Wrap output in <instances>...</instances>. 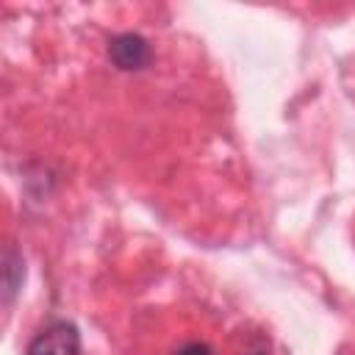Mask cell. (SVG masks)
I'll return each mask as SVG.
<instances>
[{"instance_id":"obj_1","label":"cell","mask_w":355,"mask_h":355,"mask_svg":"<svg viewBox=\"0 0 355 355\" xmlns=\"http://www.w3.org/2000/svg\"><path fill=\"white\" fill-rule=\"evenodd\" d=\"M25 355H80V333L72 322L55 319L31 338Z\"/></svg>"},{"instance_id":"obj_2","label":"cell","mask_w":355,"mask_h":355,"mask_svg":"<svg viewBox=\"0 0 355 355\" xmlns=\"http://www.w3.org/2000/svg\"><path fill=\"white\" fill-rule=\"evenodd\" d=\"M108 58L114 61V67L125 69V72H133V69H144L153 58L150 53V44L144 36L139 33H119L108 42Z\"/></svg>"},{"instance_id":"obj_3","label":"cell","mask_w":355,"mask_h":355,"mask_svg":"<svg viewBox=\"0 0 355 355\" xmlns=\"http://www.w3.org/2000/svg\"><path fill=\"white\" fill-rule=\"evenodd\" d=\"M22 275H25L22 258H19V252L14 247H8L6 250V300H11L17 294V286L22 283Z\"/></svg>"},{"instance_id":"obj_4","label":"cell","mask_w":355,"mask_h":355,"mask_svg":"<svg viewBox=\"0 0 355 355\" xmlns=\"http://www.w3.org/2000/svg\"><path fill=\"white\" fill-rule=\"evenodd\" d=\"M175 355H211V349L205 344H200V341H191V344H183Z\"/></svg>"}]
</instances>
